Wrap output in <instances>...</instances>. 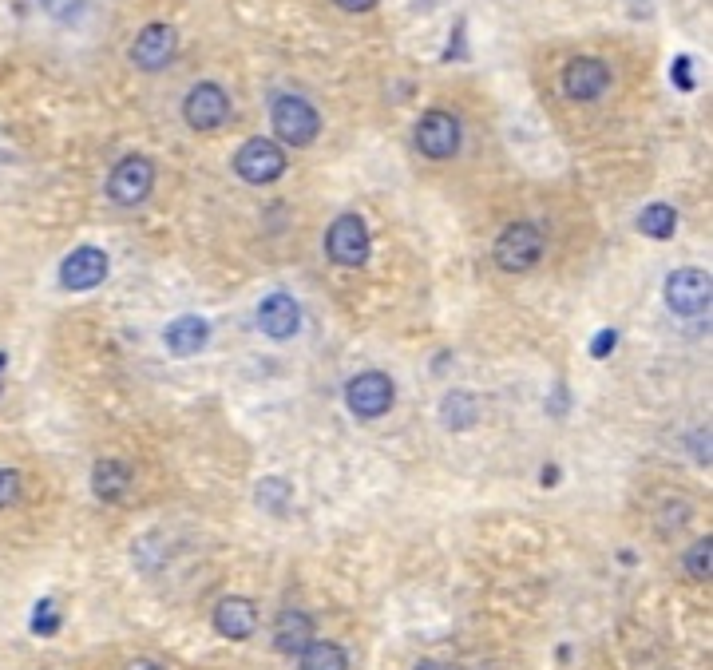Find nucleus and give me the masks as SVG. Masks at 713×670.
<instances>
[{
  "label": "nucleus",
  "mask_w": 713,
  "mask_h": 670,
  "mask_svg": "<svg viewBox=\"0 0 713 670\" xmlns=\"http://www.w3.org/2000/svg\"><path fill=\"white\" fill-rule=\"evenodd\" d=\"M270 123L286 147H309L321 131V115L306 96H278L270 108Z\"/></svg>",
  "instance_id": "nucleus-1"
},
{
  "label": "nucleus",
  "mask_w": 713,
  "mask_h": 670,
  "mask_svg": "<svg viewBox=\"0 0 713 670\" xmlns=\"http://www.w3.org/2000/svg\"><path fill=\"white\" fill-rule=\"evenodd\" d=\"M155 187V163L147 155H127L107 175V195L119 207H139Z\"/></svg>",
  "instance_id": "nucleus-2"
},
{
  "label": "nucleus",
  "mask_w": 713,
  "mask_h": 670,
  "mask_svg": "<svg viewBox=\"0 0 713 670\" xmlns=\"http://www.w3.org/2000/svg\"><path fill=\"white\" fill-rule=\"evenodd\" d=\"M234 171H238V179L266 187V183L286 175V151L274 139H246L234 155Z\"/></svg>",
  "instance_id": "nucleus-3"
},
{
  "label": "nucleus",
  "mask_w": 713,
  "mask_h": 670,
  "mask_svg": "<svg viewBox=\"0 0 713 670\" xmlns=\"http://www.w3.org/2000/svg\"><path fill=\"white\" fill-rule=\"evenodd\" d=\"M666 306L678 318H702L710 310V274L698 266H682L666 278Z\"/></svg>",
  "instance_id": "nucleus-4"
},
{
  "label": "nucleus",
  "mask_w": 713,
  "mask_h": 670,
  "mask_svg": "<svg viewBox=\"0 0 713 670\" xmlns=\"http://www.w3.org/2000/svg\"><path fill=\"white\" fill-rule=\"evenodd\" d=\"M369 226L361 215H341L333 219L329 234H325V254L337 262V266H365L369 262Z\"/></svg>",
  "instance_id": "nucleus-5"
},
{
  "label": "nucleus",
  "mask_w": 713,
  "mask_h": 670,
  "mask_svg": "<svg viewBox=\"0 0 713 670\" xmlns=\"http://www.w3.org/2000/svg\"><path fill=\"white\" fill-rule=\"evenodd\" d=\"M539 258H543V234H539V226L511 223L508 230L496 238V262H500V270H508V274L531 270Z\"/></svg>",
  "instance_id": "nucleus-6"
},
{
  "label": "nucleus",
  "mask_w": 713,
  "mask_h": 670,
  "mask_svg": "<svg viewBox=\"0 0 713 670\" xmlns=\"http://www.w3.org/2000/svg\"><path fill=\"white\" fill-rule=\"evenodd\" d=\"M393 397H397L393 381H389L385 373H377V369L357 373V377L345 385V405H349L357 417H381V413H389V409H393Z\"/></svg>",
  "instance_id": "nucleus-7"
},
{
  "label": "nucleus",
  "mask_w": 713,
  "mask_h": 670,
  "mask_svg": "<svg viewBox=\"0 0 713 670\" xmlns=\"http://www.w3.org/2000/svg\"><path fill=\"white\" fill-rule=\"evenodd\" d=\"M416 147L428 159H452L460 151V119L452 112H424L416 123Z\"/></svg>",
  "instance_id": "nucleus-8"
},
{
  "label": "nucleus",
  "mask_w": 713,
  "mask_h": 670,
  "mask_svg": "<svg viewBox=\"0 0 713 670\" xmlns=\"http://www.w3.org/2000/svg\"><path fill=\"white\" fill-rule=\"evenodd\" d=\"M183 119L195 127V131H214L230 119V96L218 88V84H195L183 100Z\"/></svg>",
  "instance_id": "nucleus-9"
},
{
  "label": "nucleus",
  "mask_w": 713,
  "mask_h": 670,
  "mask_svg": "<svg viewBox=\"0 0 713 670\" xmlns=\"http://www.w3.org/2000/svg\"><path fill=\"white\" fill-rule=\"evenodd\" d=\"M175 48H179V36L171 24H147L131 44V60L143 72H159L175 60Z\"/></svg>",
  "instance_id": "nucleus-10"
},
{
  "label": "nucleus",
  "mask_w": 713,
  "mask_h": 670,
  "mask_svg": "<svg viewBox=\"0 0 713 670\" xmlns=\"http://www.w3.org/2000/svg\"><path fill=\"white\" fill-rule=\"evenodd\" d=\"M563 88H567L571 100L591 104L611 88V68L603 60H595V56H579V60H571L563 68Z\"/></svg>",
  "instance_id": "nucleus-11"
},
{
  "label": "nucleus",
  "mask_w": 713,
  "mask_h": 670,
  "mask_svg": "<svg viewBox=\"0 0 713 670\" xmlns=\"http://www.w3.org/2000/svg\"><path fill=\"white\" fill-rule=\"evenodd\" d=\"M107 278V254L100 246H80L60 262V282L64 290H92Z\"/></svg>",
  "instance_id": "nucleus-12"
},
{
  "label": "nucleus",
  "mask_w": 713,
  "mask_h": 670,
  "mask_svg": "<svg viewBox=\"0 0 713 670\" xmlns=\"http://www.w3.org/2000/svg\"><path fill=\"white\" fill-rule=\"evenodd\" d=\"M258 326H262L266 337L286 341V337L298 334L302 310H298V302H294L290 294H270V298H262V306H258Z\"/></svg>",
  "instance_id": "nucleus-13"
},
{
  "label": "nucleus",
  "mask_w": 713,
  "mask_h": 670,
  "mask_svg": "<svg viewBox=\"0 0 713 670\" xmlns=\"http://www.w3.org/2000/svg\"><path fill=\"white\" fill-rule=\"evenodd\" d=\"M214 627H218L222 639H234V643L250 639L254 627H258V607L250 599H242V595H230V599H222L214 607Z\"/></svg>",
  "instance_id": "nucleus-14"
},
{
  "label": "nucleus",
  "mask_w": 713,
  "mask_h": 670,
  "mask_svg": "<svg viewBox=\"0 0 713 670\" xmlns=\"http://www.w3.org/2000/svg\"><path fill=\"white\" fill-rule=\"evenodd\" d=\"M163 341H167V353H175V357H195L206 341H210V326H206L199 314H183V318H175V322L167 326Z\"/></svg>",
  "instance_id": "nucleus-15"
},
{
  "label": "nucleus",
  "mask_w": 713,
  "mask_h": 670,
  "mask_svg": "<svg viewBox=\"0 0 713 670\" xmlns=\"http://www.w3.org/2000/svg\"><path fill=\"white\" fill-rule=\"evenodd\" d=\"M313 643V619L306 611H282L274 623V647L282 655H302Z\"/></svg>",
  "instance_id": "nucleus-16"
},
{
  "label": "nucleus",
  "mask_w": 713,
  "mask_h": 670,
  "mask_svg": "<svg viewBox=\"0 0 713 670\" xmlns=\"http://www.w3.org/2000/svg\"><path fill=\"white\" fill-rule=\"evenodd\" d=\"M127 488H131V468H127L123 460H100V464H96V472H92V492H96L100 500L115 504V500L127 496Z\"/></svg>",
  "instance_id": "nucleus-17"
},
{
  "label": "nucleus",
  "mask_w": 713,
  "mask_h": 670,
  "mask_svg": "<svg viewBox=\"0 0 713 670\" xmlns=\"http://www.w3.org/2000/svg\"><path fill=\"white\" fill-rule=\"evenodd\" d=\"M476 417H480V405H476V397L472 393H448L444 397V413H440V421L452 429V433H468L472 425H476Z\"/></svg>",
  "instance_id": "nucleus-18"
},
{
  "label": "nucleus",
  "mask_w": 713,
  "mask_h": 670,
  "mask_svg": "<svg viewBox=\"0 0 713 670\" xmlns=\"http://www.w3.org/2000/svg\"><path fill=\"white\" fill-rule=\"evenodd\" d=\"M638 230L646 238H674L678 230V211L670 203H650L642 215H638Z\"/></svg>",
  "instance_id": "nucleus-19"
},
{
  "label": "nucleus",
  "mask_w": 713,
  "mask_h": 670,
  "mask_svg": "<svg viewBox=\"0 0 713 670\" xmlns=\"http://www.w3.org/2000/svg\"><path fill=\"white\" fill-rule=\"evenodd\" d=\"M298 670H349V659L337 643H309L298 655Z\"/></svg>",
  "instance_id": "nucleus-20"
},
{
  "label": "nucleus",
  "mask_w": 713,
  "mask_h": 670,
  "mask_svg": "<svg viewBox=\"0 0 713 670\" xmlns=\"http://www.w3.org/2000/svg\"><path fill=\"white\" fill-rule=\"evenodd\" d=\"M286 500H290V484H286V480H262V484H258V504H262V508L282 512Z\"/></svg>",
  "instance_id": "nucleus-21"
},
{
  "label": "nucleus",
  "mask_w": 713,
  "mask_h": 670,
  "mask_svg": "<svg viewBox=\"0 0 713 670\" xmlns=\"http://www.w3.org/2000/svg\"><path fill=\"white\" fill-rule=\"evenodd\" d=\"M32 631H36V635H56V631H60L56 599H40V603H36V611H32Z\"/></svg>",
  "instance_id": "nucleus-22"
},
{
  "label": "nucleus",
  "mask_w": 713,
  "mask_h": 670,
  "mask_svg": "<svg viewBox=\"0 0 713 670\" xmlns=\"http://www.w3.org/2000/svg\"><path fill=\"white\" fill-rule=\"evenodd\" d=\"M710 559H713V540H698L694 548H690V556H686V567H690V575L694 579H710Z\"/></svg>",
  "instance_id": "nucleus-23"
},
{
  "label": "nucleus",
  "mask_w": 713,
  "mask_h": 670,
  "mask_svg": "<svg viewBox=\"0 0 713 670\" xmlns=\"http://www.w3.org/2000/svg\"><path fill=\"white\" fill-rule=\"evenodd\" d=\"M40 8H44L52 20H60V24H72V20L84 12V0H40Z\"/></svg>",
  "instance_id": "nucleus-24"
},
{
  "label": "nucleus",
  "mask_w": 713,
  "mask_h": 670,
  "mask_svg": "<svg viewBox=\"0 0 713 670\" xmlns=\"http://www.w3.org/2000/svg\"><path fill=\"white\" fill-rule=\"evenodd\" d=\"M16 500H20V476L12 468H0V508H8Z\"/></svg>",
  "instance_id": "nucleus-25"
},
{
  "label": "nucleus",
  "mask_w": 713,
  "mask_h": 670,
  "mask_svg": "<svg viewBox=\"0 0 713 670\" xmlns=\"http://www.w3.org/2000/svg\"><path fill=\"white\" fill-rule=\"evenodd\" d=\"M670 76L678 80V88H682V92H694V76H690V56H678V60H674V68H670Z\"/></svg>",
  "instance_id": "nucleus-26"
},
{
  "label": "nucleus",
  "mask_w": 713,
  "mask_h": 670,
  "mask_svg": "<svg viewBox=\"0 0 713 670\" xmlns=\"http://www.w3.org/2000/svg\"><path fill=\"white\" fill-rule=\"evenodd\" d=\"M614 341H618V334H614V330H603V334L595 337V345H591V357H607L614 349Z\"/></svg>",
  "instance_id": "nucleus-27"
},
{
  "label": "nucleus",
  "mask_w": 713,
  "mask_h": 670,
  "mask_svg": "<svg viewBox=\"0 0 713 670\" xmlns=\"http://www.w3.org/2000/svg\"><path fill=\"white\" fill-rule=\"evenodd\" d=\"M377 0H337V8H345V12H369Z\"/></svg>",
  "instance_id": "nucleus-28"
},
{
  "label": "nucleus",
  "mask_w": 713,
  "mask_h": 670,
  "mask_svg": "<svg viewBox=\"0 0 713 670\" xmlns=\"http://www.w3.org/2000/svg\"><path fill=\"white\" fill-rule=\"evenodd\" d=\"M127 670H167V667H163L159 659H135V663H131Z\"/></svg>",
  "instance_id": "nucleus-29"
},
{
  "label": "nucleus",
  "mask_w": 713,
  "mask_h": 670,
  "mask_svg": "<svg viewBox=\"0 0 713 670\" xmlns=\"http://www.w3.org/2000/svg\"><path fill=\"white\" fill-rule=\"evenodd\" d=\"M416 670H452V667H444V663H420Z\"/></svg>",
  "instance_id": "nucleus-30"
},
{
  "label": "nucleus",
  "mask_w": 713,
  "mask_h": 670,
  "mask_svg": "<svg viewBox=\"0 0 713 670\" xmlns=\"http://www.w3.org/2000/svg\"><path fill=\"white\" fill-rule=\"evenodd\" d=\"M0 369H4V353H0Z\"/></svg>",
  "instance_id": "nucleus-31"
}]
</instances>
